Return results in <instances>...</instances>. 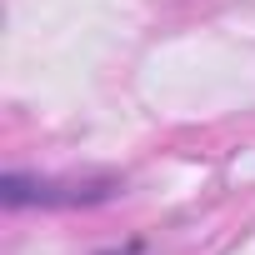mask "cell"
Returning <instances> with one entry per match:
<instances>
[{
    "label": "cell",
    "instance_id": "obj_1",
    "mask_svg": "<svg viewBox=\"0 0 255 255\" xmlns=\"http://www.w3.org/2000/svg\"><path fill=\"white\" fill-rule=\"evenodd\" d=\"M125 190V180L115 175H85V180H55V175H25V170H10L0 180V200L5 210H25V205H40V210H85V205H105Z\"/></svg>",
    "mask_w": 255,
    "mask_h": 255
},
{
    "label": "cell",
    "instance_id": "obj_2",
    "mask_svg": "<svg viewBox=\"0 0 255 255\" xmlns=\"http://www.w3.org/2000/svg\"><path fill=\"white\" fill-rule=\"evenodd\" d=\"M95 255H150V245H145V240H120V245H105V250H95Z\"/></svg>",
    "mask_w": 255,
    "mask_h": 255
}]
</instances>
